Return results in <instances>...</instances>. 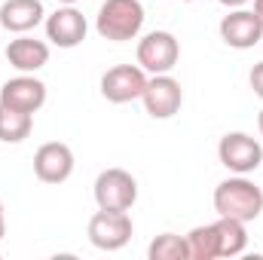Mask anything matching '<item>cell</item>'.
<instances>
[{"label":"cell","mask_w":263,"mask_h":260,"mask_svg":"<svg viewBox=\"0 0 263 260\" xmlns=\"http://www.w3.org/2000/svg\"><path fill=\"white\" fill-rule=\"evenodd\" d=\"M214 211L220 217H236L251 224L263 214V190L245 175L227 178L214 187Z\"/></svg>","instance_id":"1"},{"label":"cell","mask_w":263,"mask_h":260,"mask_svg":"<svg viewBox=\"0 0 263 260\" xmlns=\"http://www.w3.org/2000/svg\"><path fill=\"white\" fill-rule=\"evenodd\" d=\"M144 28V6L141 0H104L95 18V31L104 40L126 43L135 40Z\"/></svg>","instance_id":"2"},{"label":"cell","mask_w":263,"mask_h":260,"mask_svg":"<svg viewBox=\"0 0 263 260\" xmlns=\"http://www.w3.org/2000/svg\"><path fill=\"white\" fill-rule=\"evenodd\" d=\"M217 159L223 169H230L236 175H251L260 169L263 147L257 138H251L245 132H227L217 144Z\"/></svg>","instance_id":"3"},{"label":"cell","mask_w":263,"mask_h":260,"mask_svg":"<svg viewBox=\"0 0 263 260\" xmlns=\"http://www.w3.org/2000/svg\"><path fill=\"white\" fill-rule=\"evenodd\" d=\"M138 199V181L126 169H104L95 178V202L104 211H129Z\"/></svg>","instance_id":"4"},{"label":"cell","mask_w":263,"mask_h":260,"mask_svg":"<svg viewBox=\"0 0 263 260\" xmlns=\"http://www.w3.org/2000/svg\"><path fill=\"white\" fill-rule=\"evenodd\" d=\"M141 101L153 120H172L184 104V89L172 73H153V77H147Z\"/></svg>","instance_id":"5"},{"label":"cell","mask_w":263,"mask_h":260,"mask_svg":"<svg viewBox=\"0 0 263 260\" xmlns=\"http://www.w3.org/2000/svg\"><path fill=\"white\" fill-rule=\"evenodd\" d=\"M135 233L132 227V217L126 211H104L98 208L89 220V242L101 251H120L126 248Z\"/></svg>","instance_id":"6"},{"label":"cell","mask_w":263,"mask_h":260,"mask_svg":"<svg viewBox=\"0 0 263 260\" xmlns=\"http://www.w3.org/2000/svg\"><path fill=\"white\" fill-rule=\"evenodd\" d=\"M181 59V46L168 31H150L138 43V65L147 73H168Z\"/></svg>","instance_id":"7"},{"label":"cell","mask_w":263,"mask_h":260,"mask_svg":"<svg viewBox=\"0 0 263 260\" xmlns=\"http://www.w3.org/2000/svg\"><path fill=\"white\" fill-rule=\"evenodd\" d=\"M144 86H147V70L141 65H117L104 70L101 77V95L110 104H129L135 98H141Z\"/></svg>","instance_id":"8"},{"label":"cell","mask_w":263,"mask_h":260,"mask_svg":"<svg viewBox=\"0 0 263 260\" xmlns=\"http://www.w3.org/2000/svg\"><path fill=\"white\" fill-rule=\"evenodd\" d=\"M0 104L22 114H37L46 104V83L34 73H18L0 86Z\"/></svg>","instance_id":"9"},{"label":"cell","mask_w":263,"mask_h":260,"mask_svg":"<svg viewBox=\"0 0 263 260\" xmlns=\"http://www.w3.org/2000/svg\"><path fill=\"white\" fill-rule=\"evenodd\" d=\"M86 31H89L86 15H83L73 3L59 6L52 15H46V40H49L52 46H59V49H73V46H80V43L86 40Z\"/></svg>","instance_id":"10"},{"label":"cell","mask_w":263,"mask_h":260,"mask_svg":"<svg viewBox=\"0 0 263 260\" xmlns=\"http://www.w3.org/2000/svg\"><path fill=\"white\" fill-rule=\"evenodd\" d=\"M220 40L233 49H254L263 40V25L254 9H233L220 18Z\"/></svg>","instance_id":"11"},{"label":"cell","mask_w":263,"mask_h":260,"mask_svg":"<svg viewBox=\"0 0 263 260\" xmlns=\"http://www.w3.org/2000/svg\"><path fill=\"white\" fill-rule=\"evenodd\" d=\"M34 175L43 184H65L73 175V150L62 141H49L34 153Z\"/></svg>","instance_id":"12"},{"label":"cell","mask_w":263,"mask_h":260,"mask_svg":"<svg viewBox=\"0 0 263 260\" xmlns=\"http://www.w3.org/2000/svg\"><path fill=\"white\" fill-rule=\"evenodd\" d=\"M6 62L18 73H34V70L49 65V43L34 40L28 34H18L15 40L6 43Z\"/></svg>","instance_id":"13"},{"label":"cell","mask_w":263,"mask_h":260,"mask_svg":"<svg viewBox=\"0 0 263 260\" xmlns=\"http://www.w3.org/2000/svg\"><path fill=\"white\" fill-rule=\"evenodd\" d=\"M40 22H46L40 0H6L0 6V28L9 34H28Z\"/></svg>","instance_id":"14"},{"label":"cell","mask_w":263,"mask_h":260,"mask_svg":"<svg viewBox=\"0 0 263 260\" xmlns=\"http://www.w3.org/2000/svg\"><path fill=\"white\" fill-rule=\"evenodd\" d=\"M217 230V245H220V257H239L248 248V233H245V220L236 217H220L214 220Z\"/></svg>","instance_id":"15"},{"label":"cell","mask_w":263,"mask_h":260,"mask_svg":"<svg viewBox=\"0 0 263 260\" xmlns=\"http://www.w3.org/2000/svg\"><path fill=\"white\" fill-rule=\"evenodd\" d=\"M34 129V114H22L0 104V141L3 144H22Z\"/></svg>","instance_id":"16"},{"label":"cell","mask_w":263,"mask_h":260,"mask_svg":"<svg viewBox=\"0 0 263 260\" xmlns=\"http://www.w3.org/2000/svg\"><path fill=\"white\" fill-rule=\"evenodd\" d=\"M187 248H190V260L220 257V245H217V230H214V224L193 227V230L187 233Z\"/></svg>","instance_id":"17"},{"label":"cell","mask_w":263,"mask_h":260,"mask_svg":"<svg viewBox=\"0 0 263 260\" xmlns=\"http://www.w3.org/2000/svg\"><path fill=\"white\" fill-rule=\"evenodd\" d=\"M150 260H190V248H187V236L178 233H162L150 242L147 248Z\"/></svg>","instance_id":"18"},{"label":"cell","mask_w":263,"mask_h":260,"mask_svg":"<svg viewBox=\"0 0 263 260\" xmlns=\"http://www.w3.org/2000/svg\"><path fill=\"white\" fill-rule=\"evenodd\" d=\"M248 83H251V89H254V95H260L263 98V62L251 67V73H248Z\"/></svg>","instance_id":"19"},{"label":"cell","mask_w":263,"mask_h":260,"mask_svg":"<svg viewBox=\"0 0 263 260\" xmlns=\"http://www.w3.org/2000/svg\"><path fill=\"white\" fill-rule=\"evenodd\" d=\"M217 3H223V6H230V9H239V6H245L248 0H217Z\"/></svg>","instance_id":"20"},{"label":"cell","mask_w":263,"mask_h":260,"mask_svg":"<svg viewBox=\"0 0 263 260\" xmlns=\"http://www.w3.org/2000/svg\"><path fill=\"white\" fill-rule=\"evenodd\" d=\"M3 236H6V217H3V202H0V242H3Z\"/></svg>","instance_id":"21"},{"label":"cell","mask_w":263,"mask_h":260,"mask_svg":"<svg viewBox=\"0 0 263 260\" xmlns=\"http://www.w3.org/2000/svg\"><path fill=\"white\" fill-rule=\"evenodd\" d=\"M254 15L260 18V25H263V0H254Z\"/></svg>","instance_id":"22"},{"label":"cell","mask_w":263,"mask_h":260,"mask_svg":"<svg viewBox=\"0 0 263 260\" xmlns=\"http://www.w3.org/2000/svg\"><path fill=\"white\" fill-rule=\"evenodd\" d=\"M257 129H260V135H263V110L257 114Z\"/></svg>","instance_id":"23"},{"label":"cell","mask_w":263,"mask_h":260,"mask_svg":"<svg viewBox=\"0 0 263 260\" xmlns=\"http://www.w3.org/2000/svg\"><path fill=\"white\" fill-rule=\"evenodd\" d=\"M59 3H62V6H67V3H77V0H59Z\"/></svg>","instance_id":"24"},{"label":"cell","mask_w":263,"mask_h":260,"mask_svg":"<svg viewBox=\"0 0 263 260\" xmlns=\"http://www.w3.org/2000/svg\"><path fill=\"white\" fill-rule=\"evenodd\" d=\"M184 3H193V0H184Z\"/></svg>","instance_id":"25"}]
</instances>
